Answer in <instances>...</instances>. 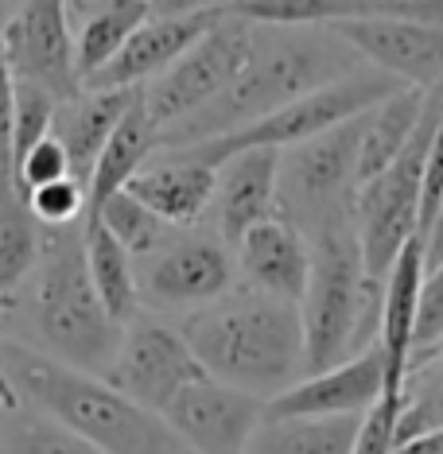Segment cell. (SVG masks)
Returning <instances> with one entry per match:
<instances>
[{
  "mask_svg": "<svg viewBox=\"0 0 443 454\" xmlns=\"http://www.w3.org/2000/svg\"><path fill=\"white\" fill-rule=\"evenodd\" d=\"M362 55L338 39L331 27H269L257 24V47L245 70L206 109L175 121L160 132V152L191 148L202 140H218L265 121L288 101L323 90L331 82L358 74Z\"/></svg>",
  "mask_w": 443,
  "mask_h": 454,
  "instance_id": "obj_1",
  "label": "cell"
},
{
  "mask_svg": "<svg viewBox=\"0 0 443 454\" xmlns=\"http://www.w3.org/2000/svg\"><path fill=\"white\" fill-rule=\"evenodd\" d=\"M0 377L20 392V400L67 423L106 454H183L179 435L163 416L140 408L106 377L75 369L8 334L0 342Z\"/></svg>",
  "mask_w": 443,
  "mask_h": 454,
  "instance_id": "obj_2",
  "label": "cell"
},
{
  "mask_svg": "<svg viewBox=\"0 0 443 454\" xmlns=\"http://www.w3.org/2000/svg\"><path fill=\"white\" fill-rule=\"evenodd\" d=\"M183 334L214 380L261 400L281 396L307 373L304 311L257 287L230 292L194 311Z\"/></svg>",
  "mask_w": 443,
  "mask_h": 454,
  "instance_id": "obj_3",
  "label": "cell"
},
{
  "mask_svg": "<svg viewBox=\"0 0 443 454\" xmlns=\"http://www.w3.org/2000/svg\"><path fill=\"white\" fill-rule=\"evenodd\" d=\"M24 287L28 323L36 326L44 354L106 377L121 349L125 326L109 315V307L98 295L94 276H90L86 225L47 230L44 261H39L36 276Z\"/></svg>",
  "mask_w": 443,
  "mask_h": 454,
  "instance_id": "obj_4",
  "label": "cell"
},
{
  "mask_svg": "<svg viewBox=\"0 0 443 454\" xmlns=\"http://www.w3.org/2000/svg\"><path fill=\"white\" fill-rule=\"evenodd\" d=\"M381 295L385 284L369 276L354 218L327 222L312 233V284L300 307L307 330V377L374 346V330H381Z\"/></svg>",
  "mask_w": 443,
  "mask_h": 454,
  "instance_id": "obj_5",
  "label": "cell"
},
{
  "mask_svg": "<svg viewBox=\"0 0 443 454\" xmlns=\"http://www.w3.org/2000/svg\"><path fill=\"white\" fill-rule=\"evenodd\" d=\"M400 90H412V86L397 82L393 74H381L374 67H362L358 74H346V78L331 82V86L288 101L284 109L269 113V117L257 121L249 129L230 132V137H218V140L191 144V148H175V152L187 160L210 163V168H222L225 160L241 156V152H253V148L288 152V148H300V144L323 137V132H331L338 125H350V121L366 117L369 109H377L381 101H389L393 94H400Z\"/></svg>",
  "mask_w": 443,
  "mask_h": 454,
  "instance_id": "obj_6",
  "label": "cell"
},
{
  "mask_svg": "<svg viewBox=\"0 0 443 454\" xmlns=\"http://www.w3.org/2000/svg\"><path fill=\"white\" fill-rule=\"evenodd\" d=\"M443 125V90L428 98L424 121L412 132L408 148L393 160V168L381 171L374 183L358 191L354 202V225L362 237L366 268L377 284L389 280L393 264L400 261L405 245L420 233V206H424V175L431 144L439 137Z\"/></svg>",
  "mask_w": 443,
  "mask_h": 454,
  "instance_id": "obj_7",
  "label": "cell"
},
{
  "mask_svg": "<svg viewBox=\"0 0 443 454\" xmlns=\"http://www.w3.org/2000/svg\"><path fill=\"white\" fill-rule=\"evenodd\" d=\"M358 163H362V117L300 148H288L281 163V218L300 225L304 233H315L338 218H354V202L362 191Z\"/></svg>",
  "mask_w": 443,
  "mask_h": 454,
  "instance_id": "obj_8",
  "label": "cell"
},
{
  "mask_svg": "<svg viewBox=\"0 0 443 454\" xmlns=\"http://www.w3.org/2000/svg\"><path fill=\"white\" fill-rule=\"evenodd\" d=\"M253 47H257V24L225 12L222 24L210 35H202L168 74H160L152 86H144V106H148L160 132L210 106L245 70V63L253 59Z\"/></svg>",
  "mask_w": 443,
  "mask_h": 454,
  "instance_id": "obj_9",
  "label": "cell"
},
{
  "mask_svg": "<svg viewBox=\"0 0 443 454\" xmlns=\"http://www.w3.org/2000/svg\"><path fill=\"white\" fill-rule=\"evenodd\" d=\"M4 78L44 86L59 101L86 94L70 0H24L4 20Z\"/></svg>",
  "mask_w": 443,
  "mask_h": 454,
  "instance_id": "obj_10",
  "label": "cell"
},
{
  "mask_svg": "<svg viewBox=\"0 0 443 454\" xmlns=\"http://www.w3.org/2000/svg\"><path fill=\"white\" fill-rule=\"evenodd\" d=\"M202 377L210 373L202 369L187 334L171 330L152 315H137L125 326L121 349L106 373L109 385H117L129 400H137L140 408L156 411V416H163L171 408V400Z\"/></svg>",
  "mask_w": 443,
  "mask_h": 454,
  "instance_id": "obj_11",
  "label": "cell"
},
{
  "mask_svg": "<svg viewBox=\"0 0 443 454\" xmlns=\"http://www.w3.org/2000/svg\"><path fill=\"white\" fill-rule=\"evenodd\" d=\"M238 261L230 256V245L218 237H175L160 253L137 261L140 303L156 311H202L233 292Z\"/></svg>",
  "mask_w": 443,
  "mask_h": 454,
  "instance_id": "obj_12",
  "label": "cell"
},
{
  "mask_svg": "<svg viewBox=\"0 0 443 454\" xmlns=\"http://www.w3.org/2000/svg\"><path fill=\"white\" fill-rule=\"evenodd\" d=\"M163 419L194 454H245L261 423L269 419V400L202 377L171 400Z\"/></svg>",
  "mask_w": 443,
  "mask_h": 454,
  "instance_id": "obj_13",
  "label": "cell"
},
{
  "mask_svg": "<svg viewBox=\"0 0 443 454\" xmlns=\"http://www.w3.org/2000/svg\"><path fill=\"white\" fill-rule=\"evenodd\" d=\"M331 32L346 39L381 74H393L412 90H443V27L424 20H350Z\"/></svg>",
  "mask_w": 443,
  "mask_h": 454,
  "instance_id": "obj_14",
  "label": "cell"
},
{
  "mask_svg": "<svg viewBox=\"0 0 443 454\" xmlns=\"http://www.w3.org/2000/svg\"><path fill=\"white\" fill-rule=\"evenodd\" d=\"M385 349L381 342L366 346L362 354L323 373H312L269 400V419H296V416H366L385 396Z\"/></svg>",
  "mask_w": 443,
  "mask_h": 454,
  "instance_id": "obj_15",
  "label": "cell"
},
{
  "mask_svg": "<svg viewBox=\"0 0 443 454\" xmlns=\"http://www.w3.org/2000/svg\"><path fill=\"white\" fill-rule=\"evenodd\" d=\"M225 12H230V4L210 8V12H191V16H152L125 43V51H121L98 78L86 82V90H144V86H152V82L160 74H168L202 35H210L225 20Z\"/></svg>",
  "mask_w": 443,
  "mask_h": 454,
  "instance_id": "obj_16",
  "label": "cell"
},
{
  "mask_svg": "<svg viewBox=\"0 0 443 454\" xmlns=\"http://www.w3.org/2000/svg\"><path fill=\"white\" fill-rule=\"evenodd\" d=\"M281 163L284 152L253 148L225 160L218 168V199H214V230L230 249L245 233L281 218Z\"/></svg>",
  "mask_w": 443,
  "mask_h": 454,
  "instance_id": "obj_17",
  "label": "cell"
},
{
  "mask_svg": "<svg viewBox=\"0 0 443 454\" xmlns=\"http://www.w3.org/2000/svg\"><path fill=\"white\" fill-rule=\"evenodd\" d=\"M428 280V237H412L393 264L381 295V330L377 342L385 349V392L408 396V373H412V346H416V318H420V295Z\"/></svg>",
  "mask_w": 443,
  "mask_h": 454,
  "instance_id": "obj_18",
  "label": "cell"
},
{
  "mask_svg": "<svg viewBox=\"0 0 443 454\" xmlns=\"http://www.w3.org/2000/svg\"><path fill=\"white\" fill-rule=\"evenodd\" d=\"M233 253H238V268L249 287L304 307L307 284H312V241L300 225L273 218L245 233V241Z\"/></svg>",
  "mask_w": 443,
  "mask_h": 454,
  "instance_id": "obj_19",
  "label": "cell"
},
{
  "mask_svg": "<svg viewBox=\"0 0 443 454\" xmlns=\"http://www.w3.org/2000/svg\"><path fill=\"white\" fill-rule=\"evenodd\" d=\"M129 194H137L152 214H160L175 230L179 225H194L206 210H214V199H218V168L187 160L179 152H160L129 183Z\"/></svg>",
  "mask_w": 443,
  "mask_h": 454,
  "instance_id": "obj_20",
  "label": "cell"
},
{
  "mask_svg": "<svg viewBox=\"0 0 443 454\" xmlns=\"http://www.w3.org/2000/svg\"><path fill=\"white\" fill-rule=\"evenodd\" d=\"M140 90H86L75 101L59 106L55 137L67 144L70 163H75V179L90 183L101 152L113 140V132L121 129V121L129 117V109L137 106Z\"/></svg>",
  "mask_w": 443,
  "mask_h": 454,
  "instance_id": "obj_21",
  "label": "cell"
},
{
  "mask_svg": "<svg viewBox=\"0 0 443 454\" xmlns=\"http://www.w3.org/2000/svg\"><path fill=\"white\" fill-rule=\"evenodd\" d=\"M70 16H75L78 70L82 82H90L125 51L129 39L156 16V8L152 0H94V4L70 8Z\"/></svg>",
  "mask_w": 443,
  "mask_h": 454,
  "instance_id": "obj_22",
  "label": "cell"
},
{
  "mask_svg": "<svg viewBox=\"0 0 443 454\" xmlns=\"http://www.w3.org/2000/svg\"><path fill=\"white\" fill-rule=\"evenodd\" d=\"M160 156V125L152 121L148 106H144V90L137 98V106L129 109V117L121 121V129L113 132V140L101 152L94 175H90L86 191H90V210L106 206L113 194L129 191V183Z\"/></svg>",
  "mask_w": 443,
  "mask_h": 454,
  "instance_id": "obj_23",
  "label": "cell"
},
{
  "mask_svg": "<svg viewBox=\"0 0 443 454\" xmlns=\"http://www.w3.org/2000/svg\"><path fill=\"white\" fill-rule=\"evenodd\" d=\"M428 98L431 94H424V90H400V94L381 101L377 109H369L362 117V163H358L362 187L374 183L381 171L393 168V160L408 148L412 132H416L420 121H424Z\"/></svg>",
  "mask_w": 443,
  "mask_h": 454,
  "instance_id": "obj_24",
  "label": "cell"
},
{
  "mask_svg": "<svg viewBox=\"0 0 443 454\" xmlns=\"http://www.w3.org/2000/svg\"><path fill=\"white\" fill-rule=\"evenodd\" d=\"M366 416L265 419L245 454H354Z\"/></svg>",
  "mask_w": 443,
  "mask_h": 454,
  "instance_id": "obj_25",
  "label": "cell"
},
{
  "mask_svg": "<svg viewBox=\"0 0 443 454\" xmlns=\"http://www.w3.org/2000/svg\"><path fill=\"white\" fill-rule=\"evenodd\" d=\"M86 256H90V276L98 284L101 303L109 307V315L117 318L121 326H129L132 318L140 315V280H137V256H132L125 245L117 241L106 222L90 218L86 214Z\"/></svg>",
  "mask_w": 443,
  "mask_h": 454,
  "instance_id": "obj_26",
  "label": "cell"
},
{
  "mask_svg": "<svg viewBox=\"0 0 443 454\" xmlns=\"http://www.w3.org/2000/svg\"><path fill=\"white\" fill-rule=\"evenodd\" d=\"M44 245L47 225H39L24 194L8 187L4 206H0V303L24 292V284L32 280L39 261H44Z\"/></svg>",
  "mask_w": 443,
  "mask_h": 454,
  "instance_id": "obj_27",
  "label": "cell"
},
{
  "mask_svg": "<svg viewBox=\"0 0 443 454\" xmlns=\"http://www.w3.org/2000/svg\"><path fill=\"white\" fill-rule=\"evenodd\" d=\"M0 400H4L0 454H106L90 439H82L78 431H70L67 423H59L55 416L20 400V392H12L8 385L0 392Z\"/></svg>",
  "mask_w": 443,
  "mask_h": 454,
  "instance_id": "obj_28",
  "label": "cell"
},
{
  "mask_svg": "<svg viewBox=\"0 0 443 454\" xmlns=\"http://www.w3.org/2000/svg\"><path fill=\"white\" fill-rule=\"evenodd\" d=\"M59 106L63 101L47 94L44 86H36V82L8 78V171H16L32 156L36 144L55 137Z\"/></svg>",
  "mask_w": 443,
  "mask_h": 454,
  "instance_id": "obj_29",
  "label": "cell"
},
{
  "mask_svg": "<svg viewBox=\"0 0 443 454\" xmlns=\"http://www.w3.org/2000/svg\"><path fill=\"white\" fill-rule=\"evenodd\" d=\"M90 218H101L106 222V230L117 237L125 249L137 256V261H144V256L160 253L168 241H175V225L163 222L160 214H152L148 206H144L137 194L121 191L113 194V199L106 206H98V210H86Z\"/></svg>",
  "mask_w": 443,
  "mask_h": 454,
  "instance_id": "obj_30",
  "label": "cell"
},
{
  "mask_svg": "<svg viewBox=\"0 0 443 454\" xmlns=\"http://www.w3.org/2000/svg\"><path fill=\"white\" fill-rule=\"evenodd\" d=\"M443 427V346L436 357L412 369L408 377V408L400 416V442L420 439Z\"/></svg>",
  "mask_w": 443,
  "mask_h": 454,
  "instance_id": "obj_31",
  "label": "cell"
},
{
  "mask_svg": "<svg viewBox=\"0 0 443 454\" xmlns=\"http://www.w3.org/2000/svg\"><path fill=\"white\" fill-rule=\"evenodd\" d=\"M28 206H32L39 225H47V230H63V225L78 222L82 210H90V191H86V183L82 179L67 175V179L47 183V187L32 191L28 194Z\"/></svg>",
  "mask_w": 443,
  "mask_h": 454,
  "instance_id": "obj_32",
  "label": "cell"
},
{
  "mask_svg": "<svg viewBox=\"0 0 443 454\" xmlns=\"http://www.w3.org/2000/svg\"><path fill=\"white\" fill-rule=\"evenodd\" d=\"M67 175H75V163H70L67 144L59 140V137H47L44 144H36L32 156L20 163L16 171H8V187H12L16 194H24V199H28L32 191L47 187V183L67 179Z\"/></svg>",
  "mask_w": 443,
  "mask_h": 454,
  "instance_id": "obj_33",
  "label": "cell"
},
{
  "mask_svg": "<svg viewBox=\"0 0 443 454\" xmlns=\"http://www.w3.org/2000/svg\"><path fill=\"white\" fill-rule=\"evenodd\" d=\"M439 346H443V261L428 264L424 295H420V318H416V346H412V369L431 361V349Z\"/></svg>",
  "mask_w": 443,
  "mask_h": 454,
  "instance_id": "obj_34",
  "label": "cell"
},
{
  "mask_svg": "<svg viewBox=\"0 0 443 454\" xmlns=\"http://www.w3.org/2000/svg\"><path fill=\"white\" fill-rule=\"evenodd\" d=\"M233 0H152L156 16H191V12H210V8H225Z\"/></svg>",
  "mask_w": 443,
  "mask_h": 454,
  "instance_id": "obj_35",
  "label": "cell"
},
{
  "mask_svg": "<svg viewBox=\"0 0 443 454\" xmlns=\"http://www.w3.org/2000/svg\"><path fill=\"white\" fill-rule=\"evenodd\" d=\"M20 4H24V0H4V8H8V12H12V8H20Z\"/></svg>",
  "mask_w": 443,
  "mask_h": 454,
  "instance_id": "obj_36",
  "label": "cell"
},
{
  "mask_svg": "<svg viewBox=\"0 0 443 454\" xmlns=\"http://www.w3.org/2000/svg\"><path fill=\"white\" fill-rule=\"evenodd\" d=\"M82 4H94V0H70V8H82Z\"/></svg>",
  "mask_w": 443,
  "mask_h": 454,
  "instance_id": "obj_37",
  "label": "cell"
}]
</instances>
